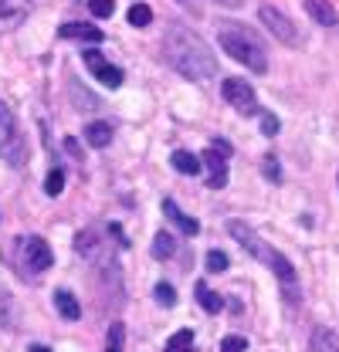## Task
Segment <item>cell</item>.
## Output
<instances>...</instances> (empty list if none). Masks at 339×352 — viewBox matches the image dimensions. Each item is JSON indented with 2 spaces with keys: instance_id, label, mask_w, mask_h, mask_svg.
<instances>
[{
  "instance_id": "obj_2",
  "label": "cell",
  "mask_w": 339,
  "mask_h": 352,
  "mask_svg": "<svg viewBox=\"0 0 339 352\" xmlns=\"http://www.w3.org/2000/svg\"><path fill=\"white\" fill-rule=\"evenodd\" d=\"M217 41L220 47L245 68H251L254 75H265L268 72V54H265V44L261 38L248 31L245 24H231V21H220L217 24Z\"/></svg>"
},
{
  "instance_id": "obj_30",
  "label": "cell",
  "mask_w": 339,
  "mask_h": 352,
  "mask_svg": "<svg viewBox=\"0 0 339 352\" xmlns=\"http://www.w3.org/2000/svg\"><path fill=\"white\" fill-rule=\"evenodd\" d=\"M278 129H282V126H278L275 116H265V119H261V132H265V135H278Z\"/></svg>"
},
{
  "instance_id": "obj_24",
  "label": "cell",
  "mask_w": 339,
  "mask_h": 352,
  "mask_svg": "<svg viewBox=\"0 0 339 352\" xmlns=\"http://www.w3.org/2000/svg\"><path fill=\"white\" fill-rule=\"evenodd\" d=\"M153 295H156L160 305H167V308L176 305V292H173V285H167V281H160V285L153 288Z\"/></svg>"
},
{
  "instance_id": "obj_17",
  "label": "cell",
  "mask_w": 339,
  "mask_h": 352,
  "mask_svg": "<svg viewBox=\"0 0 339 352\" xmlns=\"http://www.w3.org/2000/svg\"><path fill=\"white\" fill-rule=\"evenodd\" d=\"M173 251H176V244H173L170 230H160V234L153 237V258H156V261H167V258H173Z\"/></svg>"
},
{
  "instance_id": "obj_22",
  "label": "cell",
  "mask_w": 339,
  "mask_h": 352,
  "mask_svg": "<svg viewBox=\"0 0 339 352\" xmlns=\"http://www.w3.org/2000/svg\"><path fill=\"white\" fill-rule=\"evenodd\" d=\"M61 190H65V173H61V170H51L48 179H44V193H48V197H58Z\"/></svg>"
},
{
  "instance_id": "obj_34",
  "label": "cell",
  "mask_w": 339,
  "mask_h": 352,
  "mask_svg": "<svg viewBox=\"0 0 339 352\" xmlns=\"http://www.w3.org/2000/svg\"><path fill=\"white\" fill-rule=\"evenodd\" d=\"M0 7H3V0H0Z\"/></svg>"
},
{
  "instance_id": "obj_12",
  "label": "cell",
  "mask_w": 339,
  "mask_h": 352,
  "mask_svg": "<svg viewBox=\"0 0 339 352\" xmlns=\"http://www.w3.org/2000/svg\"><path fill=\"white\" fill-rule=\"evenodd\" d=\"M305 10L312 14L316 24H326V28H336L339 24V14L329 0H305Z\"/></svg>"
},
{
  "instance_id": "obj_7",
  "label": "cell",
  "mask_w": 339,
  "mask_h": 352,
  "mask_svg": "<svg viewBox=\"0 0 339 352\" xmlns=\"http://www.w3.org/2000/svg\"><path fill=\"white\" fill-rule=\"evenodd\" d=\"M231 142L217 139L211 142V149H204V163L211 166V186L214 190H224L227 186V160H231Z\"/></svg>"
},
{
  "instance_id": "obj_27",
  "label": "cell",
  "mask_w": 339,
  "mask_h": 352,
  "mask_svg": "<svg viewBox=\"0 0 339 352\" xmlns=\"http://www.w3.org/2000/svg\"><path fill=\"white\" fill-rule=\"evenodd\" d=\"M227 254H224V251H211V254H207V271H211V274H217V271H227Z\"/></svg>"
},
{
  "instance_id": "obj_19",
  "label": "cell",
  "mask_w": 339,
  "mask_h": 352,
  "mask_svg": "<svg viewBox=\"0 0 339 352\" xmlns=\"http://www.w3.org/2000/svg\"><path fill=\"white\" fill-rule=\"evenodd\" d=\"M167 352H194V332H190V329L173 332L167 342Z\"/></svg>"
},
{
  "instance_id": "obj_26",
  "label": "cell",
  "mask_w": 339,
  "mask_h": 352,
  "mask_svg": "<svg viewBox=\"0 0 339 352\" xmlns=\"http://www.w3.org/2000/svg\"><path fill=\"white\" fill-rule=\"evenodd\" d=\"M72 91H75V105H79V109H95V105H99V98H92V91H88V88H79L75 85V82H72Z\"/></svg>"
},
{
  "instance_id": "obj_6",
  "label": "cell",
  "mask_w": 339,
  "mask_h": 352,
  "mask_svg": "<svg viewBox=\"0 0 339 352\" xmlns=\"http://www.w3.org/2000/svg\"><path fill=\"white\" fill-rule=\"evenodd\" d=\"M82 61L88 65V72L102 82V85H109V88H119L123 85V68H116L99 47H88V51H82Z\"/></svg>"
},
{
  "instance_id": "obj_15",
  "label": "cell",
  "mask_w": 339,
  "mask_h": 352,
  "mask_svg": "<svg viewBox=\"0 0 339 352\" xmlns=\"http://www.w3.org/2000/svg\"><path fill=\"white\" fill-rule=\"evenodd\" d=\"M170 163H173V170L183 176H197L201 173V160L194 156V153H187V149H176L173 156H170Z\"/></svg>"
},
{
  "instance_id": "obj_16",
  "label": "cell",
  "mask_w": 339,
  "mask_h": 352,
  "mask_svg": "<svg viewBox=\"0 0 339 352\" xmlns=\"http://www.w3.org/2000/svg\"><path fill=\"white\" fill-rule=\"evenodd\" d=\"M312 352H339V336L336 332H326V329H316V336H312Z\"/></svg>"
},
{
  "instance_id": "obj_18",
  "label": "cell",
  "mask_w": 339,
  "mask_h": 352,
  "mask_svg": "<svg viewBox=\"0 0 339 352\" xmlns=\"http://www.w3.org/2000/svg\"><path fill=\"white\" fill-rule=\"evenodd\" d=\"M197 302L204 305V311H211V315H217V311L224 308V298H220V295H214V292L207 288V285H204V281L197 285Z\"/></svg>"
},
{
  "instance_id": "obj_33",
  "label": "cell",
  "mask_w": 339,
  "mask_h": 352,
  "mask_svg": "<svg viewBox=\"0 0 339 352\" xmlns=\"http://www.w3.org/2000/svg\"><path fill=\"white\" fill-rule=\"evenodd\" d=\"M28 352H51V349H48V346H31Z\"/></svg>"
},
{
  "instance_id": "obj_8",
  "label": "cell",
  "mask_w": 339,
  "mask_h": 352,
  "mask_svg": "<svg viewBox=\"0 0 339 352\" xmlns=\"http://www.w3.org/2000/svg\"><path fill=\"white\" fill-rule=\"evenodd\" d=\"M258 14H261V24H265V28H268V31H271L278 41L298 44V28L292 24V21H289V17H285V14H282V10H278V7H271V3H261V10H258Z\"/></svg>"
},
{
  "instance_id": "obj_32",
  "label": "cell",
  "mask_w": 339,
  "mask_h": 352,
  "mask_svg": "<svg viewBox=\"0 0 339 352\" xmlns=\"http://www.w3.org/2000/svg\"><path fill=\"white\" fill-rule=\"evenodd\" d=\"M217 3H220V7H241L245 0H217Z\"/></svg>"
},
{
  "instance_id": "obj_3",
  "label": "cell",
  "mask_w": 339,
  "mask_h": 352,
  "mask_svg": "<svg viewBox=\"0 0 339 352\" xmlns=\"http://www.w3.org/2000/svg\"><path fill=\"white\" fill-rule=\"evenodd\" d=\"M227 234H231V237H234V241L251 254V258H258L265 267H271V271L278 274V281L285 285V292H292V288H296V267H292V261H289L285 254H278L275 248H268V244L254 234L245 220H227Z\"/></svg>"
},
{
  "instance_id": "obj_28",
  "label": "cell",
  "mask_w": 339,
  "mask_h": 352,
  "mask_svg": "<svg viewBox=\"0 0 339 352\" xmlns=\"http://www.w3.org/2000/svg\"><path fill=\"white\" fill-rule=\"evenodd\" d=\"M261 170H265V176H268L271 183H282V166H278V160H275V156H265Z\"/></svg>"
},
{
  "instance_id": "obj_21",
  "label": "cell",
  "mask_w": 339,
  "mask_h": 352,
  "mask_svg": "<svg viewBox=\"0 0 339 352\" xmlns=\"http://www.w3.org/2000/svg\"><path fill=\"white\" fill-rule=\"evenodd\" d=\"M150 21H153V10H150L146 3H132V7H129V24H132V28H146Z\"/></svg>"
},
{
  "instance_id": "obj_20",
  "label": "cell",
  "mask_w": 339,
  "mask_h": 352,
  "mask_svg": "<svg viewBox=\"0 0 339 352\" xmlns=\"http://www.w3.org/2000/svg\"><path fill=\"white\" fill-rule=\"evenodd\" d=\"M123 342H126V325L112 322L109 325V339H105V352H123Z\"/></svg>"
},
{
  "instance_id": "obj_11",
  "label": "cell",
  "mask_w": 339,
  "mask_h": 352,
  "mask_svg": "<svg viewBox=\"0 0 339 352\" xmlns=\"http://www.w3.org/2000/svg\"><path fill=\"white\" fill-rule=\"evenodd\" d=\"M163 214H167L170 220H173V223H176V227H180V230H183V234H187V237H194V234H201V223H197V220L194 217H187V214H183V210H180V207H176V200H163Z\"/></svg>"
},
{
  "instance_id": "obj_23",
  "label": "cell",
  "mask_w": 339,
  "mask_h": 352,
  "mask_svg": "<svg viewBox=\"0 0 339 352\" xmlns=\"http://www.w3.org/2000/svg\"><path fill=\"white\" fill-rule=\"evenodd\" d=\"M95 241H99V234H95V230H82V234L75 237L79 254H95Z\"/></svg>"
},
{
  "instance_id": "obj_31",
  "label": "cell",
  "mask_w": 339,
  "mask_h": 352,
  "mask_svg": "<svg viewBox=\"0 0 339 352\" xmlns=\"http://www.w3.org/2000/svg\"><path fill=\"white\" fill-rule=\"evenodd\" d=\"M65 149H68L75 160H82V149H79V142H75V139H65Z\"/></svg>"
},
{
  "instance_id": "obj_25",
  "label": "cell",
  "mask_w": 339,
  "mask_h": 352,
  "mask_svg": "<svg viewBox=\"0 0 339 352\" xmlns=\"http://www.w3.org/2000/svg\"><path fill=\"white\" fill-rule=\"evenodd\" d=\"M88 10H92L95 17H112V10H116V0H88Z\"/></svg>"
},
{
  "instance_id": "obj_10",
  "label": "cell",
  "mask_w": 339,
  "mask_h": 352,
  "mask_svg": "<svg viewBox=\"0 0 339 352\" xmlns=\"http://www.w3.org/2000/svg\"><path fill=\"white\" fill-rule=\"evenodd\" d=\"M58 38H65V41H105V34L95 24H61Z\"/></svg>"
},
{
  "instance_id": "obj_29",
  "label": "cell",
  "mask_w": 339,
  "mask_h": 352,
  "mask_svg": "<svg viewBox=\"0 0 339 352\" xmlns=\"http://www.w3.org/2000/svg\"><path fill=\"white\" fill-rule=\"evenodd\" d=\"M245 349H248V339L245 336H227L220 342V352H245Z\"/></svg>"
},
{
  "instance_id": "obj_4",
  "label": "cell",
  "mask_w": 339,
  "mask_h": 352,
  "mask_svg": "<svg viewBox=\"0 0 339 352\" xmlns=\"http://www.w3.org/2000/svg\"><path fill=\"white\" fill-rule=\"evenodd\" d=\"M220 95H224V102H227L234 112H241V116H258V112H261L258 95H254V88L248 85L245 78H224V82H220Z\"/></svg>"
},
{
  "instance_id": "obj_1",
  "label": "cell",
  "mask_w": 339,
  "mask_h": 352,
  "mask_svg": "<svg viewBox=\"0 0 339 352\" xmlns=\"http://www.w3.org/2000/svg\"><path fill=\"white\" fill-rule=\"evenodd\" d=\"M163 58L170 61V68H176L190 82H204V78H211L217 72V58L207 47V41H201L183 24H170L167 28V34H163Z\"/></svg>"
},
{
  "instance_id": "obj_14",
  "label": "cell",
  "mask_w": 339,
  "mask_h": 352,
  "mask_svg": "<svg viewBox=\"0 0 339 352\" xmlns=\"http://www.w3.org/2000/svg\"><path fill=\"white\" fill-rule=\"evenodd\" d=\"M109 139H112V126H109V122H88V126H85V142H88L92 149H105Z\"/></svg>"
},
{
  "instance_id": "obj_9",
  "label": "cell",
  "mask_w": 339,
  "mask_h": 352,
  "mask_svg": "<svg viewBox=\"0 0 339 352\" xmlns=\"http://www.w3.org/2000/svg\"><path fill=\"white\" fill-rule=\"evenodd\" d=\"M21 251H24V264L31 271H48L54 264V254H51V248H48L44 237H24L21 241Z\"/></svg>"
},
{
  "instance_id": "obj_5",
  "label": "cell",
  "mask_w": 339,
  "mask_h": 352,
  "mask_svg": "<svg viewBox=\"0 0 339 352\" xmlns=\"http://www.w3.org/2000/svg\"><path fill=\"white\" fill-rule=\"evenodd\" d=\"M0 153H3L14 166L24 163V139H21L17 122H14V116H10L7 105H0Z\"/></svg>"
},
{
  "instance_id": "obj_13",
  "label": "cell",
  "mask_w": 339,
  "mask_h": 352,
  "mask_svg": "<svg viewBox=\"0 0 339 352\" xmlns=\"http://www.w3.org/2000/svg\"><path fill=\"white\" fill-rule=\"evenodd\" d=\"M54 308H58L61 318H68V322H79V318H82V305H79V298H75L68 288H58V292H54Z\"/></svg>"
}]
</instances>
